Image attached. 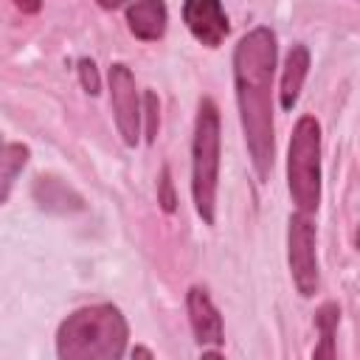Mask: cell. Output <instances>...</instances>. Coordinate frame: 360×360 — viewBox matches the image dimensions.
Listing matches in <instances>:
<instances>
[{"label":"cell","instance_id":"5","mask_svg":"<svg viewBox=\"0 0 360 360\" xmlns=\"http://www.w3.org/2000/svg\"><path fill=\"white\" fill-rule=\"evenodd\" d=\"M287 262L295 281V290L304 298L318 292V256H315V225L312 217L295 211L287 228Z\"/></svg>","mask_w":360,"mask_h":360},{"label":"cell","instance_id":"8","mask_svg":"<svg viewBox=\"0 0 360 360\" xmlns=\"http://www.w3.org/2000/svg\"><path fill=\"white\" fill-rule=\"evenodd\" d=\"M186 309H188V323L194 332L197 346H222L225 329H222V315L217 304L211 301L205 287H191L186 292Z\"/></svg>","mask_w":360,"mask_h":360},{"label":"cell","instance_id":"2","mask_svg":"<svg viewBox=\"0 0 360 360\" xmlns=\"http://www.w3.org/2000/svg\"><path fill=\"white\" fill-rule=\"evenodd\" d=\"M129 326L118 307L93 304L70 312L56 329L62 360H118L127 349Z\"/></svg>","mask_w":360,"mask_h":360},{"label":"cell","instance_id":"11","mask_svg":"<svg viewBox=\"0 0 360 360\" xmlns=\"http://www.w3.org/2000/svg\"><path fill=\"white\" fill-rule=\"evenodd\" d=\"M307 73H309V48L295 42L287 51V59H284V68H281V84H278L281 110H292L298 104V96H301Z\"/></svg>","mask_w":360,"mask_h":360},{"label":"cell","instance_id":"17","mask_svg":"<svg viewBox=\"0 0 360 360\" xmlns=\"http://www.w3.org/2000/svg\"><path fill=\"white\" fill-rule=\"evenodd\" d=\"M14 8H20L22 14H37L42 8V0H11Z\"/></svg>","mask_w":360,"mask_h":360},{"label":"cell","instance_id":"15","mask_svg":"<svg viewBox=\"0 0 360 360\" xmlns=\"http://www.w3.org/2000/svg\"><path fill=\"white\" fill-rule=\"evenodd\" d=\"M158 202L166 214H172L177 208V194H174V180H172V172L169 166L160 169V180H158Z\"/></svg>","mask_w":360,"mask_h":360},{"label":"cell","instance_id":"3","mask_svg":"<svg viewBox=\"0 0 360 360\" xmlns=\"http://www.w3.org/2000/svg\"><path fill=\"white\" fill-rule=\"evenodd\" d=\"M219 110L214 98H200L191 138V200L205 225L217 219V186H219Z\"/></svg>","mask_w":360,"mask_h":360},{"label":"cell","instance_id":"16","mask_svg":"<svg viewBox=\"0 0 360 360\" xmlns=\"http://www.w3.org/2000/svg\"><path fill=\"white\" fill-rule=\"evenodd\" d=\"M79 82H82V87L90 96H98L101 79H98V70H96V62L93 59H79Z\"/></svg>","mask_w":360,"mask_h":360},{"label":"cell","instance_id":"4","mask_svg":"<svg viewBox=\"0 0 360 360\" xmlns=\"http://www.w3.org/2000/svg\"><path fill=\"white\" fill-rule=\"evenodd\" d=\"M287 186L298 211L315 214L321 205V124L301 115L287 149Z\"/></svg>","mask_w":360,"mask_h":360},{"label":"cell","instance_id":"20","mask_svg":"<svg viewBox=\"0 0 360 360\" xmlns=\"http://www.w3.org/2000/svg\"><path fill=\"white\" fill-rule=\"evenodd\" d=\"M354 245H357V250H360V228H357V233H354Z\"/></svg>","mask_w":360,"mask_h":360},{"label":"cell","instance_id":"13","mask_svg":"<svg viewBox=\"0 0 360 360\" xmlns=\"http://www.w3.org/2000/svg\"><path fill=\"white\" fill-rule=\"evenodd\" d=\"M28 146H22V143H14V141H8L6 146H3V158H0V163H3V188H0V202H8V197H11V188H14V183H17V177H20V172L25 169V163H28Z\"/></svg>","mask_w":360,"mask_h":360},{"label":"cell","instance_id":"6","mask_svg":"<svg viewBox=\"0 0 360 360\" xmlns=\"http://www.w3.org/2000/svg\"><path fill=\"white\" fill-rule=\"evenodd\" d=\"M110 101H112V115L118 135L127 146H135L141 138V98L135 87V76L124 62L110 65Z\"/></svg>","mask_w":360,"mask_h":360},{"label":"cell","instance_id":"18","mask_svg":"<svg viewBox=\"0 0 360 360\" xmlns=\"http://www.w3.org/2000/svg\"><path fill=\"white\" fill-rule=\"evenodd\" d=\"M124 3L129 6L132 0H98V6H101V8H107V11H110V8H118V6H124Z\"/></svg>","mask_w":360,"mask_h":360},{"label":"cell","instance_id":"1","mask_svg":"<svg viewBox=\"0 0 360 360\" xmlns=\"http://www.w3.org/2000/svg\"><path fill=\"white\" fill-rule=\"evenodd\" d=\"M276 34L267 25L248 31L233 48V87L248 155L259 183H267L276 158L273 138V76H276Z\"/></svg>","mask_w":360,"mask_h":360},{"label":"cell","instance_id":"19","mask_svg":"<svg viewBox=\"0 0 360 360\" xmlns=\"http://www.w3.org/2000/svg\"><path fill=\"white\" fill-rule=\"evenodd\" d=\"M132 357H155V354H152L149 349H143V346H135V349H132Z\"/></svg>","mask_w":360,"mask_h":360},{"label":"cell","instance_id":"10","mask_svg":"<svg viewBox=\"0 0 360 360\" xmlns=\"http://www.w3.org/2000/svg\"><path fill=\"white\" fill-rule=\"evenodd\" d=\"M34 202L42 208V211H51V214H73V211H82L84 208V200L59 177H37L34 188Z\"/></svg>","mask_w":360,"mask_h":360},{"label":"cell","instance_id":"12","mask_svg":"<svg viewBox=\"0 0 360 360\" xmlns=\"http://www.w3.org/2000/svg\"><path fill=\"white\" fill-rule=\"evenodd\" d=\"M340 323V307L326 301L318 312H315V326L321 332L318 346L312 349V357H335V332Z\"/></svg>","mask_w":360,"mask_h":360},{"label":"cell","instance_id":"7","mask_svg":"<svg viewBox=\"0 0 360 360\" xmlns=\"http://www.w3.org/2000/svg\"><path fill=\"white\" fill-rule=\"evenodd\" d=\"M183 22L205 48H219L231 31L222 0H183Z\"/></svg>","mask_w":360,"mask_h":360},{"label":"cell","instance_id":"9","mask_svg":"<svg viewBox=\"0 0 360 360\" xmlns=\"http://www.w3.org/2000/svg\"><path fill=\"white\" fill-rule=\"evenodd\" d=\"M166 22L169 11L163 0H132L127 6V25L141 42H158L166 34Z\"/></svg>","mask_w":360,"mask_h":360},{"label":"cell","instance_id":"14","mask_svg":"<svg viewBox=\"0 0 360 360\" xmlns=\"http://www.w3.org/2000/svg\"><path fill=\"white\" fill-rule=\"evenodd\" d=\"M143 118H146V141L155 143L158 124H160V101L152 90H146V96H143Z\"/></svg>","mask_w":360,"mask_h":360}]
</instances>
